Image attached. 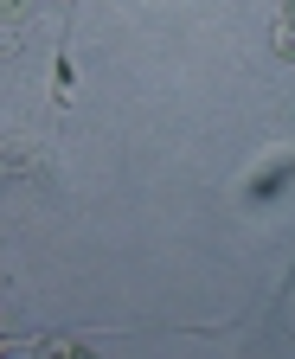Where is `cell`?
I'll return each mask as SVG.
<instances>
[{
	"mask_svg": "<svg viewBox=\"0 0 295 359\" xmlns=\"http://www.w3.org/2000/svg\"><path fill=\"white\" fill-rule=\"evenodd\" d=\"M71 83H77V65L58 52V65H52V103H64V97H71Z\"/></svg>",
	"mask_w": 295,
	"mask_h": 359,
	"instance_id": "6da1fadb",
	"label": "cell"
},
{
	"mask_svg": "<svg viewBox=\"0 0 295 359\" xmlns=\"http://www.w3.org/2000/svg\"><path fill=\"white\" fill-rule=\"evenodd\" d=\"M52 359H97V353H90V346H83V340H71V346H58Z\"/></svg>",
	"mask_w": 295,
	"mask_h": 359,
	"instance_id": "7a4b0ae2",
	"label": "cell"
}]
</instances>
